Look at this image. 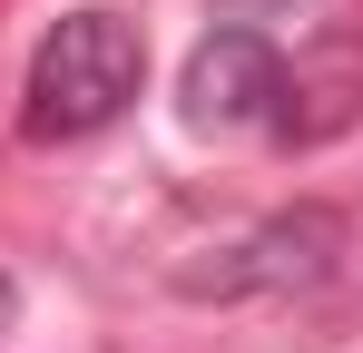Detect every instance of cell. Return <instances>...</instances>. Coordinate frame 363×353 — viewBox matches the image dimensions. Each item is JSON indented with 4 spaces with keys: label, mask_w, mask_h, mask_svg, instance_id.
I'll return each mask as SVG.
<instances>
[{
    "label": "cell",
    "mask_w": 363,
    "mask_h": 353,
    "mask_svg": "<svg viewBox=\"0 0 363 353\" xmlns=\"http://www.w3.org/2000/svg\"><path fill=\"white\" fill-rule=\"evenodd\" d=\"M138 79H147V40H138V20L118 10H60L50 20V40L30 50V108L20 128L40 138V147H60V138H99L108 118L138 99Z\"/></svg>",
    "instance_id": "6da1fadb"
},
{
    "label": "cell",
    "mask_w": 363,
    "mask_h": 353,
    "mask_svg": "<svg viewBox=\"0 0 363 353\" xmlns=\"http://www.w3.org/2000/svg\"><path fill=\"white\" fill-rule=\"evenodd\" d=\"M275 99H285V59L265 50L255 30H206L196 59H186V79H177L186 128H206V138H226V128H275Z\"/></svg>",
    "instance_id": "7a4b0ae2"
},
{
    "label": "cell",
    "mask_w": 363,
    "mask_h": 353,
    "mask_svg": "<svg viewBox=\"0 0 363 353\" xmlns=\"http://www.w3.org/2000/svg\"><path fill=\"white\" fill-rule=\"evenodd\" d=\"M334 255H344V226H334L324 206H295V216H275V226L245 235L236 265L196 275V294H285V285H324Z\"/></svg>",
    "instance_id": "3957f363"
},
{
    "label": "cell",
    "mask_w": 363,
    "mask_h": 353,
    "mask_svg": "<svg viewBox=\"0 0 363 353\" xmlns=\"http://www.w3.org/2000/svg\"><path fill=\"white\" fill-rule=\"evenodd\" d=\"M363 118V30H324L304 59H285V99H275V138L324 147Z\"/></svg>",
    "instance_id": "277c9868"
}]
</instances>
